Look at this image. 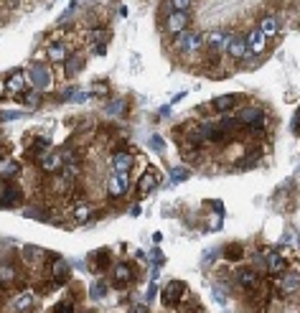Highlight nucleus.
I'll return each mask as SVG.
<instances>
[{"label": "nucleus", "instance_id": "nucleus-1", "mask_svg": "<svg viewBox=\"0 0 300 313\" xmlns=\"http://www.w3.org/2000/svg\"><path fill=\"white\" fill-rule=\"evenodd\" d=\"M28 79L33 82V87H36V89H51V72H48L46 64L33 61V64L28 66Z\"/></svg>", "mask_w": 300, "mask_h": 313}, {"label": "nucleus", "instance_id": "nucleus-2", "mask_svg": "<svg viewBox=\"0 0 300 313\" xmlns=\"http://www.w3.org/2000/svg\"><path fill=\"white\" fill-rule=\"evenodd\" d=\"M183 293H186V285H183L181 280H171V283L163 288L161 298H163V303H166V306H178V303H181V298H183Z\"/></svg>", "mask_w": 300, "mask_h": 313}, {"label": "nucleus", "instance_id": "nucleus-3", "mask_svg": "<svg viewBox=\"0 0 300 313\" xmlns=\"http://www.w3.org/2000/svg\"><path fill=\"white\" fill-rule=\"evenodd\" d=\"M107 188H110V196H122L130 188V173L115 171L112 176H110V181H107Z\"/></svg>", "mask_w": 300, "mask_h": 313}, {"label": "nucleus", "instance_id": "nucleus-4", "mask_svg": "<svg viewBox=\"0 0 300 313\" xmlns=\"http://www.w3.org/2000/svg\"><path fill=\"white\" fill-rule=\"evenodd\" d=\"M201 44H204V36L196 33V31H183V33L175 36V46H178L181 51H196Z\"/></svg>", "mask_w": 300, "mask_h": 313}, {"label": "nucleus", "instance_id": "nucleus-5", "mask_svg": "<svg viewBox=\"0 0 300 313\" xmlns=\"http://www.w3.org/2000/svg\"><path fill=\"white\" fill-rule=\"evenodd\" d=\"M224 51H226L229 56H234V59L247 56V44H244V36H234V33H226V39H224Z\"/></svg>", "mask_w": 300, "mask_h": 313}, {"label": "nucleus", "instance_id": "nucleus-6", "mask_svg": "<svg viewBox=\"0 0 300 313\" xmlns=\"http://www.w3.org/2000/svg\"><path fill=\"white\" fill-rule=\"evenodd\" d=\"M158 183H161V173H158V168L145 171V176L140 179V183H137V194H140V196H148L150 191L158 188Z\"/></svg>", "mask_w": 300, "mask_h": 313}, {"label": "nucleus", "instance_id": "nucleus-7", "mask_svg": "<svg viewBox=\"0 0 300 313\" xmlns=\"http://www.w3.org/2000/svg\"><path fill=\"white\" fill-rule=\"evenodd\" d=\"M280 280H277V290L282 293V295H290V293H295V290H300V275L298 272H282V275H277Z\"/></svg>", "mask_w": 300, "mask_h": 313}, {"label": "nucleus", "instance_id": "nucleus-8", "mask_svg": "<svg viewBox=\"0 0 300 313\" xmlns=\"http://www.w3.org/2000/svg\"><path fill=\"white\" fill-rule=\"evenodd\" d=\"M186 26H188V15L181 13V10H173V13L168 15V21H166V28H168V33H173V36L183 33Z\"/></svg>", "mask_w": 300, "mask_h": 313}, {"label": "nucleus", "instance_id": "nucleus-9", "mask_svg": "<svg viewBox=\"0 0 300 313\" xmlns=\"http://www.w3.org/2000/svg\"><path fill=\"white\" fill-rule=\"evenodd\" d=\"M237 123L244 125V128H259L262 125V112L257 107H244L239 115H237Z\"/></svg>", "mask_w": 300, "mask_h": 313}, {"label": "nucleus", "instance_id": "nucleus-10", "mask_svg": "<svg viewBox=\"0 0 300 313\" xmlns=\"http://www.w3.org/2000/svg\"><path fill=\"white\" fill-rule=\"evenodd\" d=\"M244 44H247V48H250L252 56H255V54H262V51H264V46H267V39H264V33H262L259 28H255V31L247 33Z\"/></svg>", "mask_w": 300, "mask_h": 313}, {"label": "nucleus", "instance_id": "nucleus-11", "mask_svg": "<svg viewBox=\"0 0 300 313\" xmlns=\"http://www.w3.org/2000/svg\"><path fill=\"white\" fill-rule=\"evenodd\" d=\"M39 163H41V168L46 171V173H56L61 166H64V155L61 153H46V155H41L39 158Z\"/></svg>", "mask_w": 300, "mask_h": 313}, {"label": "nucleus", "instance_id": "nucleus-12", "mask_svg": "<svg viewBox=\"0 0 300 313\" xmlns=\"http://www.w3.org/2000/svg\"><path fill=\"white\" fill-rule=\"evenodd\" d=\"M234 277H237V283H239L242 288H247V290L257 288V272H255L252 268H239Z\"/></svg>", "mask_w": 300, "mask_h": 313}, {"label": "nucleus", "instance_id": "nucleus-13", "mask_svg": "<svg viewBox=\"0 0 300 313\" xmlns=\"http://www.w3.org/2000/svg\"><path fill=\"white\" fill-rule=\"evenodd\" d=\"M112 280H115V285H128L130 280H132V272H130V265H125V263H117L115 268H112Z\"/></svg>", "mask_w": 300, "mask_h": 313}, {"label": "nucleus", "instance_id": "nucleus-14", "mask_svg": "<svg viewBox=\"0 0 300 313\" xmlns=\"http://www.w3.org/2000/svg\"><path fill=\"white\" fill-rule=\"evenodd\" d=\"M26 79H28V77H23V72H13L10 77H5V87H8V92H10V94H18V92H23Z\"/></svg>", "mask_w": 300, "mask_h": 313}, {"label": "nucleus", "instance_id": "nucleus-15", "mask_svg": "<svg viewBox=\"0 0 300 313\" xmlns=\"http://www.w3.org/2000/svg\"><path fill=\"white\" fill-rule=\"evenodd\" d=\"M285 268H288V263L282 260V255H277V252H270L267 255V270L272 275H282V272H285Z\"/></svg>", "mask_w": 300, "mask_h": 313}, {"label": "nucleus", "instance_id": "nucleus-16", "mask_svg": "<svg viewBox=\"0 0 300 313\" xmlns=\"http://www.w3.org/2000/svg\"><path fill=\"white\" fill-rule=\"evenodd\" d=\"M259 31L264 33V39H267V36H275V33L280 31V21H277V15H264L262 23H259Z\"/></svg>", "mask_w": 300, "mask_h": 313}, {"label": "nucleus", "instance_id": "nucleus-17", "mask_svg": "<svg viewBox=\"0 0 300 313\" xmlns=\"http://www.w3.org/2000/svg\"><path fill=\"white\" fill-rule=\"evenodd\" d=\"M112 166H115V171H125V173H130V168H132V155L130 153H115V158H112Z\"/></svg>", "mask_w": 300, "mask_h": 313}, {"label": "nucleus", "instance_id": "nucleus-18", "mask_svg": "<svg viewBox=\"0 0 300 313\" xmlns=\"http://www.w3.org/2000/svg\"><path fill=\"white\" fill-rule=\"evenodd\" d=\"M224 39H226L224 31H214V33H206V36H204L206 46L214 48V51H221V48H224Z\"/></svg>", "mask_w": 300, "mask_h": 313}, {"label": "nucleus", "instance_id": "nucleus-19", "mask_svg": "<svg viewBox=\"0 0 300 313\" xmlns=\"http://www.w3.org/2000/svg\"><path fill=\"white\" fill-rule=\"evenodd\" d=\"M211 104H214L216 112H226V110H232L234 104H237V97L234 94H221V97H216Z\"/></svg>", "mask_w": 300, "mask_h": 313}, {"label": "nucleus", "instance_id": "nucleus-20", "mask_svg": "<svg viewBox=\"0 0 300 313\" xmlns=\"http://www.w3.org/2000/svg\"><path fill=\"white\" fill-rule=\"evenodd\" d=\"M51 275H54V280L64 283L66 275H69V263H66V260H54V265H51Z\"/></svg>", "mask_w": 300, "mask_h": 313}, {"label": "nucleus", "instance_id": "nucleus-21", "mask_svg": "<svg viewBox=\"0 0 300 313\" xmlns=\"http://www.w3.org/2000/svg\"><path fill=\"white\" fill-rule=\"evenodd\" d=\"M104 41H110V33L107 31H94L92 33V44H94V51H97L99 56L107 51V48H104Z\"/></svg>", "mask_w": 300, "mask_h": 313}, {"label": "nucleus", "instance_id": "nucleus-22", "mask_svg": "<svg viewBox=\"0 0 300 313\" xmlns=\"http://www.w3.org/2000/svg\"><path fill=\"white\" fill-rule=\"evenodd\" d=\"M48 59L54 61V64H61V61L66 59V48H64L61 44H51V46H48Z\"/></svg>", "mask_w": 300, "mask_h": 313}, {"label": "nucleus", "instance_id": "nucleus-23", "mask_svg": "<svg viewBox=\"0 0 300 313\" xmlns=\"http://www.w3.org/2000/svg\"><path fill=\"white\" fill-rule=\"evenodd\" d=\"M125 107H128V102H125V99H112V102L107 104V115H110V117L122 115V112H125Z\"/></svg>", "mask_w": 300, "mask_h": 313}, {"label": "nucleus", "instance_id": "nucleus-24", "mask_svg": "<svg viewBox=\"0 0 300 313\" xmlns=\"http://www.w3.org/2000/svg\"><path fill=\"white\" fill-rule=\"evenodd\" d=\"M31 303H33V293H21L15 298V311H26V308H31Z\"/></svg>", "mask_w": 300, "mask_h": 313}, {"label": "nucleus", "instance_id": "nucleus-25", "mask_svg": "<svg viewBox=\"0 0 300 313\" xmlns=\"http://www.w3.org/2000/svg\"><path fill=\"white\" fill-rule=\"evenodd\" d=\"M107 293H110V288H107V283H104V280H97L92 285V298H104Z\"/></svg>", "mask_w": 300, "mask_h": 313}, {"label": "nucleus", "instance_id": "nucleus-26", "mask_svg": "<svg viewBox=\"0 0 300 313\" xmlns=\"http://www.w3.org/2000/svg\"><path fill=\"white\" fill-rule=\"evenodd\" d=\"M82 66H84V59H82V56H74L72 61H69V64H66V77H72V74H77V72H79V69H82Z\"/></svg>", "mask_w": 300, "mask_h": 313}, {"label": "nucleus", "instance_id": "nucleus-27", "mask_svg": "<svg viewBox=\"0 0 300 313\" xmlns=\"http://www.w3.org/2000/svg\"><path fill=\"white\" fill-rule=\"evenodd\" d=\"M74 219H77V222H86V219H89V206H86V204H79V206L74 209Z\"/></svg>", "mask_w": 300, "mask_h": 313}, {"label": "nucleus", "instance_id": "nucleus-28", "mask_svg": "<svg viewBox=\"0 0 300 313\" xmlns=\"http://www.w3.org/2000/svg\"><path fill=\"white\" fill-rule=\"evenodd\" d=\"M171 179H173L175 183L186 181V179H188V168H171Z\"/></svg>", "mask_w": 300, "mask_h": 313}, {"label": "nucleus", "instance_id": "nucleus-29", "mask_svg": "<svg viewBox=\"0 0 300 313\" xmlns=\"http://www.w3.org/2000/svg\"><path fill=\"white\" fill-rule=\"evenodd\" d=\"M191 5H193V0H171V8L173 10H181V13H186Z\"/></svg>", "mask_w": 300, "mask_h": 313}, {"label": "nucleus", "instance_id": "nucleus-30", "mask_svg": "<svg viewBox=\"0 0 300 313\" xmlns=\"http://www.w3.org/2000/svg\"><path fill=\"white\" fill-rule=\"evenodd\" d=\"M54 313H74V303H72V301H61V303L54 308Z\"/></svg>", "mask_w": 300, "mask_h": 313}, {"label": "nucleus", "instance_id": "nucleus-31", "mask_svg": "<svg viewBox=\"0 0 300 313\" xmlns=\"http://www.w3.org/2000/svg\"><path fill=\"white\" fill-rule=\"evenodd\" d=\"M15 277V270L10 268V265H3L0 268V280H13Z\"/></svg>", "mask_w": 300, "mask_h": 313}, {"label": "nucleus", "instance_id": "nucleus-32", "mask_svg": "<svg viewBox=\"0 0 300 313\" xmlns=\"http://www.w3.org/2000/svg\"><path fill=\"white\" fill-rule=\"evenodd\" d=\"M48 145H51V143H48V137H39V140H36V145H33V150H36V153H43Z\"/></svg>", "mask_w": 300, "mask_h": 313}, {"label": "nucleus", "instance_id": "nucleus-33", "mask_svg": "<svg viewBox=\"0 0 300 313\" xmlns=\"http://www.w3.org/2000/svg\"><path fill=\"white\" fill-rule=\"evenodd\" d=\"M150 145H153V150L161 153V150H163V140H161V135H153V137H150Z\"/></svg>", "mask_w": 300, "mask_h": 313}, {"label": "nucleus", "instance_id": "nucleus-34", "mask_svg": "<svg viewBox=\"0 0 300 313\" xmlns=\"http://www.w3.org/2000/svg\"><path fill=\"white\" fill-rule=\"evenodd\" d=\"M18 171H21V166H18V163H8V166H5V179H8V176H15Z\"/></svg>", "mask_w": 300, "mask_h": 313}, {"label": "nucleus", "instance_id": "nucleus-35", "mask_svg": "<svg viewBox=\"0 0 300 313\" xmlns=\"http://www.w3.org/2000/svg\"><path fill=\"white\" fill-rule=\"evenodd\" d=\"M242 255V247L239 245H234V247H226V257L232 260V257H239Z\"/></svg>", "mask_w": 300, "mask_h": 313}, {"label": "nucleus", "instance_id": "nucleus-36", "mask_svg": "<svg viewBox=\"0 0 300 313\" xmlns=\"http://www.w3.org/2000/svg\"><path fill=\"white\" fill-rule=\"evenodd\" d=\"M26 104H31V107H39V94H36V92L26 94Z\"/></svg>", "mask_w": 300, "mask_h": 313}, {"label": "nucleus", "instance_id": "nucleus-37", "mask_svg": "<svg viewBox=\"0 0 300 313\" xmlns=\"http://www.w3.org/2000/svg\"><path fill=\"white\" fill-rule=\"evenodd\" d=\"M211 293H214V298H216V303H219V306H224V303H226V295H224V293H221L219 288H214Z\"/></svg>", "mask_w": 300, "mask_h": 313}, {"label": "nucleus", "instance_id": "nucleus-38", "mask_svg": "<svg viewBox=\"0 0 300 313\" xmlns=\"http://www.w3.org/2000/svg\"><path fill=\"white\" fill-rule=\"evenodd\" d=\"M293 133H295V135H300V107H298L295 120H293Z\"/></svg>", "mask_w": 300, "mask_h": 313}, {"label": "nucleus", "instance_id": "nucleus-39", "mask_svg": "<svg viewBox=\"0 0 300 313\" xmlns=\"http://www.w3.org/2000/svg\"><path fill=\"white\" fill-rule=\"evenodd\" d=\"M0 117H3V120H18V117H21V112H3Z\"/></svg>", "mask_w": 300, "mask_h": 313}, {"label": "nucleus", "instance_id": "nucleus-40", "mask_svg": "<svg viewBox=\"0 0 300 313\" xmlns=\"http://www.w3.org/2000/svg\"><path fill=\"white\" fill-rule=\"evenodd\" d=\"M153 263L161 268V265H163V255H161V252H155V255H153Z\"/></svg>", "mask_w": 300, "mask_h": 313}, {"label": "nucleus", "instance_id": "nucleus-41", "mask_svg": "<svg viewBox=\"0 0 300 313\" xmlns=\"http://www.w3.org/2000/svg\"><path fill=\"white\" fill-rule=\"evenodd\" d=\"M130 313H148V308H145V306H132Z\"/></svg>", "mask_w": 300, "mask_h": 313}, {"label": "nucleus", "instance_id": "nucleus-42", "mask_svg": "<svg viewBox=\"0 0 300 313\" xmlns=\"http://www.w3.org/2000/svg\"><path fill=\"white\" fill-rule=\"evenodd\" d=\"M8 92V87H5V79H0V99H3V94Z\"/></svg>", "mask_w": 300, "mask_h": 313}, {"label": "nucleus", "instance_id": "nucleus-43", "mask_svg": "<svg viewBox=\"0 0 300 313\" xmlns=\"http://www.w3.org/2000/svg\"><path fill=\"white\" fill-rule=\"evenodd\" d=\"M0 166H3V155H0Z\"/></svg>", "mask_w": 300, "mask_h": 313}]
</instances>
